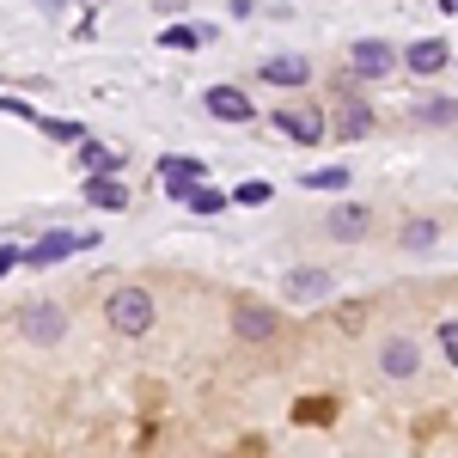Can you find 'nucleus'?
<instances>
[{
  "instance_id": "f257e3e1",
  "label": "nucleus",
  "mask_w": 458,
  "mask_h": 458,
  "mask_svg": "<svg viewBox=\"0 0 458 458\" xmlns=\"http://www.w3.org/2000/svg\"><path fill=\"white\" fill-rule=\"evenodd\" d=\"M110 324H116V336H147L153 330V300L141 287H116L110 293Z\"/></svg>"
},
{
  "instance_id": "f03ea898",
  "label": "nucleus",
  "mask_w": 458,
  "mask_h": 458,
  "mask_svg": "<svg viewBox=\"0 0 458 458\" xmlns=\"http://www.w3.org/2000/svg\"><path fill=\"white\" fill-rule=\"evenodd\" d=\"M276 129H282L287 141H300V147H318V141H324V110H312V105L276 110Z\"/></svg>"
},
{
  "instance_id": "7ed1b4c3",
  "label": "nucleus",
  "mask_w": 458,
  "mask_h": 458,
  "mask_svg": "<svg viewBox=\"0 0 458 458\" xmlns=\"http://www.w3.org/2000/svg\"><path fill=\"white\" fill-rule=\"evenodd\" d=\"M86 245H98V239H92V233H49V239H37V245L25 250V263L49 269V263H62L68 250H86Z\"/></svg>"
},
{
  "instance_id": "20e7f679",
  "label": "nucleus",
  "mask_w": 458,
  "mask_h": 458,
  "mask_svg": "<svg viewBox=\"0 0 458 458\" xmlns=\"http://www.w3.org/2000/svg\"><path fill=\"white\" fill-rule=\"evenodd\" d=\"M62 324H68V318L55 312L49 300H31V306L19 312V330H25L31 343H55V336H62Z\"/></svg>"
},
{
  "instance_id": "39448f33",
  "label": "nucleus",
  "mask_w": 458,
  "mask_h": 458,
  "mask_svg": "<svg viewBox=\"0 0 458 458\" xmlns=\"http://www.w3.org/2000/svg\"><path fill=\"white\" fill-rule=\"evenodd\" d=\"M159 177H165V190H172L177 202L202 183V159H190V153H172V159H159Z\"/></svg>"
},
{
  "instance_id": "423d86ee",
  "label": "nucleus",
  "mask_w": 458,
  "mask_h": 458,
  "mask_svg": "<svg viewBox=\"0 0 458 458\" xmlns=\"http://www.w3.org/2000/svg\"><path fill=\"white\" fill-rule=\"evenodd\" d=\"M391 62H397V55H391V43H379V37H367V43H354V49H349V68L360 73V80H379Z\"/></svg>"
},
{
  "instance_id": "0eeeda50",
  "label": "nucleus",
  "mask_w": 458,
  "mask_h": 458,
  "mask_svg": "<svg viewBox=\"0 0 458 458\" xmlns=\"http://www.w3.org/2000/svg\"><path fill=\"white\" fill-rule=\"evenodd\" d=\"M202 110H208V116H220V123H245V116H250V98L239 92V86H214V92H202Z\"/></svg>"
},
{
  "instance_id": "6e6552de",
  "label": "nucleus",
  "mask_w": 458,
  "mask_h": 458,
  "mask_svg": "<svg viewBox=\"0 0 458 458\" xmlns=\"http://www.w3.org/2000/svg\"><path fill=\"white\" fill-rule=\"evenodd\" d=\"M233 330L250 336V343H263V336H276V312H269V306H239V312H233Z\"/></svg>"
},
{
  "instance_id": "1a4fd4ad",
  "label": "nucleus",
  "mask_w": 458,
  "mask_h": 458,
  "mask_svg": "<svg viewBox=\"0 0 458 458\" xmlns=\"http://www.w3.org/2000/svg\"><path fill=\"white\" fill-rule=\"evenodd\" d=\"M403 62H410L416 73H440L453 55H446V43H440V37H422V43H410V55H403Z\"/></svg>"
},
{
  "instance_id": "9d476101",
  "label": "nucleus",
  "mask_w": 458,
  "mask_h": 458,
  "mask_svg": "<svg viewBox=\"0 0 458 458\" xmlns=\"http://www.w3.org/2000/svg\"><path fill=\"white\" fill-rule=\"evenodd\" d=\"M86 202H92V208H123L129 196H123L116 172H92V183H86Z\"/></svg>"
},
{
  "instance_id": "9b49d317",
  "label": "nucleus",
  "mask_w": 458,
  "mask_h": 458,
  "mask_svg": "<svg viewBox=\"0 0 458 458\" xmlns=\"http://www.w3.org/2000/svg\"><path fill=\"white\" fill-rule=\"evenodd\" d=\"M263 80L269 86H306L312 80V62H263Z\"/></svg>"
},
{
  "instance_id": "f8f14e48",
  "label": "nucleus",
  "mask_w": 458,
  "mask_h": 458,
  "mask_svg": "<svg viewBox=\"0 0 458 458\" xmlns=\"http://www.w3.org/2000/svg\"><path fill=\"white\" fill-rule=\"evenodd\" d=\"M379 367H386L391 379H410V373H416V349H410V343H386Z\"/></svg>"
},
{
  "instance_id": "ddd939ff",
  "label": "nucleus",
  "mask_w": 458,
  "mask_h": 458,
  "mask_svg": "<svg viewBox=\"0 0 458 458\" xmlns=\"http://www.w3.org/2000/svg\"><path fill=\"white\" fill-rule=\"evenodd\" d=\"M330 233H336V239H360V233H367V208H336L330 214Z\"/></svg>"
},
{
  "instance_id": "4468645a",
  "label": "nucleus",
  "mask_w": 458,
  "mask_h": 458,
  "mask_svg": "<svg viewBox=\"0 0 458 458\" xmlns=\"http://www.w3.org/2000/svg\"><path fill=\"white\" fill-rule=\"evenodd\" d=\"M287 293H293V300H318V293H330V276H318V269L287 276Z\"/></svg>"
},
{
  "instance_id": "2eb2a0df",
  "label": "nucleus",
  "mask_w": 458,
  "mask_h": 458,
  "mask_svg": "<svg viewBox=\"0 0 458 458\" xmlns=\"http://www.w3.org/2000/svg\"><path fill=\"white\" fill-rule=\"evenodd\" d=\"M80 165H86V172H123V159H116L110 147H98V141L80 147Z\"/></svg>"
},
{
  "instance_id": "dca6fc26",
  "label": "nucleus",
  "mask_w": 458,
  "mask_h": 458,
  "mask_svg": "<svg viewBox=\"0 0 458 458\" xmlns=\"http://www.w3.org/2000/svg\"><path fill=\"white\" fill-rule=\"evenodd\" d=\"M183 202H190L196 214H220V208H226V196H220V190H208V183H196V190H190Z\"/></svg>"
},
{
  "instance_id": "f3484780",
  "label": "nucleus",
  "mask_w": 458,
  "mask_h": 458,
  "mask_svg": "<svg viewBox=\"0 0 458 458\" xmlns=\"http://www.w3.org/2000/svg\"><path fill=\"white\" fill-rule=\"evenodd\" d=\"M367 129H373V116H367V105H354V98H349V110H343V135H349V141H360Z\"/></svg>"
},
{
  "instance_id": "a211bd4d",
  "label": "nucleus",
  "mask_w": 458,
  "mask_h": 458,
  "mask_svg": "<svg viewBox=\"0 0 458 458\" xmlns=\"http://www.w3.org/2000/svg\"><path fill=\"white\" fill-rule=\"evenodd\" d=\"M349 183V165H324V172H306V190H343Z\"/></svg>"
},
{
  "instance_id": "6ab92c4d",
  "label": "nucleus",
  "mask_w": 458,
  "mask_h": 458,
  "mask_svg": "<svg viewBox=\"0 0 458 458\" xmlns=\"http://www.w3.org/2000/svg\"><path fill=\"white\" fill-rule=\"evenodd\" d=\"M403 245H410V250H428V245H434V220H416V226H403Z\"/></svg>"
},
{
  "instance_id": "aec40b11",
  "label": "nucleus",
  "mask_w": 458,
  "mask_h": 458,
  "mask_svg": "<svg viewBox=\"0 0 458 458\" xmlns=\"http://www.w3.org/2000/svg\"><path fill=\"white\" fill-rule=\"evenodd\" d=\"M159 43H165V49H196V43H202V37L190 31V25H172V31L159 37Z\"/></svg>"
},
{
  "instance_id": "412c9836",
  "label": "nucleus",
  "mask_w": 458,
  "mask_h": 458,
  "mask_svg": "<svg viewBox=\"0 0 458 458\" xmlns=\"http://www.w3.org/2000/svg\"><path fill=\"white\" fill-rule=\"evenodd\" d=\"M422 116H428V123H453V116H458V105H453V98H428V105H422Z\"/></svg>"
},
{
  "instance_id": "4be33fe9",
  "label": "nucleus",
  "mask_w": 458,
  "mask_h": 458,
  "mask_svg": "<svg viewBox=\"0 0 458 458\" xmlns=\"http://www.w3.org/2000/svg\"><path fill=\"white\" fill-rule=\"evenodd\" d=\"M440 349H446V360L458 367V318H446V324H440Z\"/></svg>"
},
{
  "instance_id": "5701e85b",
  "label": "nucleus",
  "mask_w": 458,
  "mask_h": 458,
  "mask_svg": "<svg viewBox=\"0 0 458 458\" xmlns=\"http://www.w3.org/2000/svg\"><path fill=\"white\" fill-rule=\"evenodd\" d=\"M239 202L257 208V202H269V183H239Z\"/></svg>"
},
{
  "instance_id": "b1692460",
  "label": "nucleus",
  "mask_w": 458,
  "mask_h": 458,
  "mask_svg": "<svg viewBox=\"0 0 458 458\" xmlns=\"http://www.w3.org/2000/svg\"><path fill=\"white\" fill-rule=\"evenodd\" d=\"M19 263H25V250H13V245H0V276H6V269H19Z\"/></svg>"
},
{
  "instance_id": "393cba45",
  "label": "nucleus",
  "mask_w": 458,
  "mask_h": 458,
  "mask_svg": "<svg viewBox=\"0 0 458 458\" xmlns=\"http://www.w3.org/2000/svg\"><path fill=\"white\" fill-rule=\"evenodd\" d=\"M440 13H458V0H440Z\"/></svg>"
},
{
  "instance_id": "a878e982",
  "label": "nucleus",
  "mask_w": 458,
  "mask_h": 458,
  "mask_svg": "<svg viewBox=\"0 0 458 458\" xmlns=\"http://www.w3.org/2000/svg\"><path fill=\"white\" fill-rule=\"evenodd\" d=\"M43 6H68V0H43Z\"/></svg>"
}]
</instances>
